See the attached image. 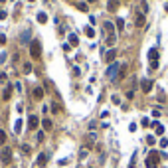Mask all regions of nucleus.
I'll return each instance as SVG.
<instances>
[{
	"instance_id": "nucleus-22",
	"label": "nucleus",
	"mask_w": 168,
	"mask_h": 168,
	"mask_svg": "<svg viewBox=\"0 0 168 168\" xmlns=\"http://www.w3.org/2000/svg\"><path fill=\"white\" fill-rule=\"evenodd\" d=\"M14 131H16V133L22 131V121H16V123H14Z\"/></svg>"
},
{
	"instance_id": "nucleus-33",
	"label": "nucleus",
	"mask_w": 168,
	"mask_h": 168,
	"mask_svg": "<svg viewBox=\"0 0 168 168\" xmlns=\"http://www.w3.org/2000/svg\"><path fill=\"white\" fill-rule=\"evenodd\" d=\"M0 81H2V83L6 81V73H0Z\"/></svg>"
},
{
	"instance_id": "nucleus-8",
	"label": "nucleus",
	"mask_w": 168,
	"mask_h": 168,
	"mask_svg": "<svg viewBox=\"0 0 168 168\" xmlns=\"http://www.w3.org/2000/svg\"><path fill=\"white\" fill-rule=\"evenodd\" d=\"M34 99H44V89H42V87H36V89H34Z\"/></svg>"
},
{
	"instance_id": "nucleus-30",
	"label": "nucleus",
	"mask_w": 168,
	"mask_h": 168,
	"mask_svg": "<svg viewBox=\"0 0 168 168\" xmlns=\"http://www.w3.org/2000/svg\"><path fill=\"white\" fill-rule=\"evenodd\" d=\"M150 69H158V61H150Z\"/></svg>"
},
{
	"instance_id": "nucleus-5",
	"label": "nucleus",
	"mask_w": 168,
	"mask_h": 168,
	"mask_svg": "<svg viewBox=\"0 0 168 168\" xmlns=\"http://www.w3.org/2000/svg\"><path fill=\"white\" fill-rule=\"evenodd\" d=\"M141 89L144 91V93H149V91L152 89V81H150V79H142V83H141Z\"/></svg>"
},
{
	"instance_id": "nucleus-1",
	"label": "nucleus",
	"mask_w": 168,
	"mask_h": 168,
	"mask_svg": "<svg viewBox=\"0 0 168 168\" xmlns=\"http://www.w3.org/2000/svg\"><path fill=\"white\" fill-rule=\"evenodd\" d=\"M30 56L34 59L42 58V44H40V40H32V44H30Z\"/></svg>"
},
{
	"instance_id": "nucleus-15",
	"label": "nucleus",
	"mask_w": 168,
	"mask_h": 168,
	"mask_svg": "<svg viewBox=\"0 0 168 168\" xmlns=\"http://www.w3.org/2000/svg\"><path fill=\"white\" fill-rule=\"evenodd\" d=\"M45 162H48V154H40L38 156V164L40 166H45Z\"/></svg>"
},
{
	"instance_id": "nucleus-24",
	"label": "nucleus",
	"mask_w": 168,
	"mask_h": 168,
	"mask_svg": "<svg viewBox=\"0 0 168 168\" xmlns=\"http://www.w3.org/2000/svg\"><path fill=\"white\" fill-rule=\"evenodd\" d=\"M4 142H6V133L0 131V144H4Z\"/></svg>"
},
{
	"instance_id": "nucleus-34",
	"label": "nucleus",
	"mask_w": 168,
	"mask_h": 168,
	"mask_svg": "<svg viewBox=\"0 0 168 168\" xmlns=\"http://www.w3.org/2000/svg\"><path fill=\"white\" fill-rule=\"evenodd\" d=\"M87 2H97V0H87Z\"/></svg>"
},
{
	"instance_id": "nucleus-13",
	"label": "nucleus",
	"mask_w": 168,
	"mask_h": 168,
	"mask_svg": "<svg viewBox=\"0 0 168 168\" xmlns=\"http://www.w3.org/2000/svg\"><path fill=\"white\" fill-rule=\"evenodd\" d=\"M42 125H44L45 131H52V129H53V125H52V121H50V119H44V121H42Z\"/></svg>"
},
{
	"instance_id": "nucleus-25",
	"label": "nucleus",
	"mask_w": 168,
	"mask_h": 168,
	"mask_svg": "<svg viewBox=\"0 0 168 168\" xmlns=\"http://www.w3.org/2000/svg\"><path fill=\"white\" fill-rule=\"evenodd\" d=\"M32 71V63H24V73H30Z\"/></svg>"
},
{
	"instance_id": "nucleus-23",
	"label": "nucleus",
	"mask_w": 168,
	"mask_h": 168,
	"mask_svg": "<svg viewBox=\"0 0 168 168\" xmlns=\"http://www.w3.org/2000/svg\"><path fill=\"white\" fill-rule=\"evenodd\" d=\"M77 8L81 12H85V10H87V4H85V2H77Z\"/></svg>"
},
{
	"instance_id": "nucleus-32",
	"label": "nucleus",
	"mask_w": 168,
	"mask_h": 168,
	"mask_svg": "<svg viewBox=\"0 0 168 168\" xmlns=\"http://www.w3.org/2000/svg\"><path fill=\"white\" fill-rule=\"evenodd\" d=\"M85 156H87V150L83 149V150H81V152H79V158H85Z\"/></svg>"
},
{
	"instance_id": "nucleus-6",
	"label": "nucleus",
	"mask_w": 168,
	"mask_h": 168,
	"mask_svg": "<svg viewBox=\"0 0 168 168\" xmlns=\"http://www.w3.org/2000/svg\"><path fill=\"white\" fill-rule=\"evenodd\" d=\"M117 8H119V0H109L107 2V10L109 12H117Z\"/></svg>"
},
{
	"instance_id": "nucleus-9",
	"label": "nucleus",
	"mask_w": 168,
	"mask_h": 168,
	"mask_svg": "<svg viewBox=\"0 0 168 168\" xmlns=\"http://www.w3.org/2000/svg\"><path fill=\"white\" fill-rule=\"evenodd\" d=\"M149 58H150V61H158V50L156 48H152L149 52Z\"/></svg>"
},
{
	"instance_id": "nucleus-20",
	"label": "nucleus",
	"mask_w": 168,
	"mask_h": 168,
	"mask_svg": "<svg viewBox=\"0 0 168 168\" xmlns=\"http://www.w3.org/2000/svg\"><path fill=\"white\" fill-rule=\"evenodd\" d=\"M146 10H149V2H146V0H142V2H141V12L144 14Z\"/></svg>"
},
{
	"instance_id": "nucleus-7",
	"label": "nucleus",
	"mask_w": 168,
	"mask_h": 168,
	"mask_svg": "<svg viewBox=\"0 0 168 168\" xmlns=\"http://www.w3.org/2000/svg\"><path fill=\"white\" fill-rule=\"evenodd\" d=\"M135 24H136L138 28L144 26V14H142V12H136V16H135Z\"/></svg>"
},
{
	"instance_id": "nucleus-2",
	"label": "nucleus",
	"mask_w": 168,
	"mask_h": 168,
	"mask_svg": "<svg viewBox=\"0 0 168 168\" xmlns=\"http://www.w3.org/2000/svg\"><path fill=\"white\" fill-rule=\"evenodd\" d=\"M0 160L4 162V164H8V162L12 160V150L8 149V146H4V149H2V152H0Z\"/></svg>"
},
{
	"instance_id": "nucleus-26",
	"label": "nucleus",
	"mask_w": 168,
	"mask_h": 168,
	"mask_svg": "<svg viewBox=\"0 0 168 168\" xmlns=\"http://www.w3.org/2000/svg\"><path fill=\"white\" fill-rule=\"evenodd\" d=\"M117 28H119V30H123V28H125V22H123V20H121V18L117 20Z\"/></svg>"
},
{
	"instance_id": "nucleus-12",
	"label": "nucleus",
	"mask_w": 168,
	"mask_h": 168,
	"mask_svg": "<svg viewBox=\"0 0 168 168\" xmlns=\"http://www.w3.org/2000/svg\"><path fill=\"white\" fill-rule=\"evenodd\" d=\"M10 95H12V85H8L6 89H4V93H2V99H4V101H8V99H10Z\"/></svg>"
},
{
	"instance_id": "nucleus-28",
	"label": "nucleus",
	"mask_w": 168,
	"mask_h": 168,
	"mask_svg": "<svg viewBox=\"0 0 168 168\" xmlns=\"http://www.w3.org/2000/svg\"><path fill=\"white\" fill-rule=\"evenodd\" d=\"M160 146H162V149H166V146H168V138H162V141H160Z\"/></svg>"
},
{
	"instance_id": "nucleus-35",
	"label": "nucleus",
	"mask_w": 168,
	"mask_h": 168,
	"mask_svg": "<svg viewBox=\"0 0 168 168\" xmlns=\"http://www.w3.org/2000/svg\"><path fill=\"white\" fill-rule=\"evenodd\" d=\"M28 2H34V0H28Z\"/></svg>"
},
{
	"instance_id": "nucleus-4",
	"label": "nucleus",
	"mask_w": 168,
	"mask_h": 168,
	"mask_svg": "<svg viewBox=\"0 0 168 168\" xmlns=\"http://www.w3.org/2000/svg\"><path fill=\"white\" fill-rule=\"evenodd\" d=\"M115 58H117V50H109V52L105 53V61H107V63H113Z\"/></svg>"
},
{
	"instance_id": "nucleus-10",
	"label": "nucleus",
	"mask_w": 168,
	"mask_h": 168,
	"mask_svg": "<svg viewBox=\"0 0 168 168\" xmlns=\"http://www.w3.org/2000/svg\"><path fill=\"white\" fill-rule=\"evenodd\" d=\"M103 30H105V32H107V34L111 36V34H113V30H115V26H113L111 22H103Z\"/></svg>"
},
{
	"instance_id": "nucleus-29",
	"label": "nucleus",
	"mask_w": 168,
	"mask_h": 168,
	"mask_svg": "<svg viewBox=\"0 0 168 168\" xmlns=\"http://www.w3.org/2000/svg\"><path fill=\"white\" fill-rule=\"evenodd\" d=\"M6 44V36H4V34H0V45H4Z\"/></svg>"
},
{
	"instance_id": "nucleus-3",
	"label": "nucleus",
	"mask_w": 168,
	"mask_h": 168,
	"mask_svg": "<svg viewBox=\"0 0 168 168\" xmlns=\"http://www.w3.org/2000/svg\"><path fill=\"white\" fill-rule=\"evenodd\" d=\"M38 125H40V119L36 115H32L28 119V129H38Z\"/></svg>"
},
{
	"instance_id": "nucleus-17",
	"label": "nucleus",
	"mask_w": 168,
	"mask_h": 168,
	"mask_svg": "<svg viewBox=\"0 0 168 168\" xmlns=\"http://www.w3.org/2000/svg\"><path fill=\"white\" fill-rule=\"evenodd\" d=\"M146 168H158V164H156V162L149 156V158H146Z\"/></svg>"
},
{
	"instance_id": "nucleus-14",
	"label": "nucleus",
	"mask_w": 168,
	"mask_h": 168,
	"mask_svg": "<svg viewBox=\"0 0 168 168\" xmlns=\"http://www.w3.org/2000/svg\"><path fill=\"white\" fill-rule=\"evenodd\" d=\"M38 22H40V24H45V22H48V14L38 12Z\"/></svg>"
},
{
	"instance_id": "nucleus-21",
	"label": "nucleus",
	"mask_w": 168,
	"mask_h": 168,
	"mask_svg": "<svg viewBox=\"0 0 168 168\" xmlns=\"http://www.w3.org/2000/svg\"><path fill=\"white\" fill-rule=\"evenodd\" d=\"M69 44H73V45L79 44V40H77V36H75V34H71V36H69Z\"/></svg>"
},
{
	"instance_id": "nucleus-11",
	"label": "nucleus",
	"mask_w": 168,
	"mask_h": 168,
	"mask_svg": "<svg viewBox=\"0 0 168 168\" xmlns=\"http://www.w3.org/2000/svg\"><path fill=\"white\" fill-rule=\"evenodd\" d=\"M152 127H154V133H156V135H164V127H162L160 123H156V121H154Z\"/></svg>"
},
{
	"instance_id": "nucleus-16",
	"label": "nucleus",
	"mask_w": 168,
	"mask_h": 168,
	"mask_svg": "<svg viewBox=\"0 0 168 168\" xmlns=\"http://www.w3.org/2000/svg\"><path fill=\"white\" fill-rule=\"evenodd\" d=\"M85 36H87V38H95V30H93L91 26H87L85 28Z\"/></svg>"
},
{
	"instance_id": "nucleus-18",
	"label": "nucleus",
	"mask_w": 168,
	"mask_h": 168,
	"mask_svg": "<svg viewBox=\"0 0 168 168\" xmlns=\"http://www.w3.org/2000/svg\"><path fill=\"white\" fill-rule=\"evenodd\" d=\"M115 73H117V65H111L109 69H107V75L109 77H115Z\"/></svg>"
},
{
	"instance_id": "nucleus-31",
	"label": "nucleus",
	"mask_w": 168,
	"mask_h": 168,
	"mask_svg": "<svg viewBox=\"0 0 168 168\" xmlns=\"http://www.w3.org/2000/svg\"><path fill=\"white\" fill-rule=\"evenodd\" d=\"M22 150H24V152L28 154V152H30V146H28V144H22Z\"/></svg>"
},
{
	"instance_id": "nucleus-27",
	"label": "nucleus",
	"mask_w": 168,
	"mask_h": 168,
	"mask_svg": "<svg viewBox=\"0 0 168 168\" xmlns=\"http://www.w3.org/2000/svg\"><path fill=\"white\" fill-rule=\"evenodd\" d=\"M52 113H59V105L58 103H52Z\"/></svg>"
},
{
	"instance_id": "nucleus-19",
	"label": "nucleus",
	"mask_w": 168,
	"mask_h": 168,
	"mask_svg": "<svg viewBox=\"0 0 168 168\" xmlns=\"http://www.w3.org/2000/svg\"><path fill=\"white\" fill-rule=\"evenodd\" d=\"M115 42H117V38H115V34H111L109 38H107V42H105V44H107V45H115Z\"/></svg>"
}]
</instances>
